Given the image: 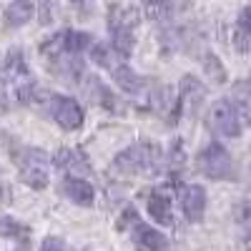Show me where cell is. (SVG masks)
I'll return each instance as SVG.
<instances>
[{"label": "cell", "instance_id": "10", "mask_svg": "<svg viewBox=\"0 0 251 251\" xmlns=\"http://www.w3.org/2000/svg\"><path fill=\"white\" fill-rule=\"evenodd\" d=\"M131 236H133V246L138 251H163L166 249V236L161 231H156V228L141 224V221H136Z\"/></svg>", "mask_w": 251, "mask_h": 251}, {"label": "cell", "instance_id": "11", "mask_svg": "<svg viewBox=\"0 0 251 251\" xmlns=\"http://www.w3.org/2000/svg\"><path fill=\"white\" fill-rule=\"evenodd\" d=\"M146 208H149V216L161 224V226H171L174 224V211H171V196L166 191H151L149 201H146Z\"/></svg>", "mask_w": 251, "mask_h": 251}, {"label": "cell", "instance_id": "4", "mask_svg": "<svg viewBox=\"0 0 251 251\" xmlns=\"http://www.w3.org/2000/svg\"><path fill=\"white\" fill-rule=\"evenodd\" d=\"M38 96L43 98V106L53 116V121L60 126L63 131H75L83 126V108L78 106V100L71 96H50V91H43Z\"/></svg>", "mask_w": 251, "mask_h": 251}, {"label": "cell", "instance_id": "12", "mask_svg": "<svg viewBox=\"0 0 251 251\" xmlns=\"http://www.w3.org/2000/svg\"><path fill=\"white\" fill-rule=\"evenodd\" d=\"M53 163L58 166L60 171H66V174H91L88 158L83 156L80 151H75V149H60V151H55Z\"/></svg>", "mask_w": 251, "mask_h": 251}, {"label": "cell", "instance_id": "9", "mask_svg": "<svg viewBox=\"0 0 251 251\" xmlns=\"http://www.w3.org/2000/svg\"><path fill=\"white\" fill-rule=\"evenodd\" d=\"M141 20V10L133 5L113 3L108 10V28L111 30H133Z\"/></svg>", "mask_w": 251, "mask_h": 251}, {"label": "cell", "instance_id": "6", "mask_svg": "<svg viewBox=\"0 0 251 251\" xmlns=\"http://www.w3.org/2000/svg\"><path fill=\"white\" fill-rule=\"evenodd\" d=\"M206 88L196 75H183L181 78V93H178V106L186 116H194L199 111V106L203 103Z\"/></svg>", "mask_w": 251, "mask_h": 251}, {"label": "cell", "instance_id": "21", "mask_svg": "<svg viewBox=\"0 0 251 251\" xmlns=\"http://www.w3.org/2000/svg\"><path fill=\"white\" fill-rule=\"evenodd\" d=\"M0 236H5V239H28V226L23 224H18L15 219L10 216H0Z\"/></svg>", "mask_w": 251, "mask_h": 251}, {"label": "cell", "instance_id": "26", "mask_svg": "<svg viewBox=\"0 0 251 251\" xmlns=\"http://www.w3.org/2000/svg\"><path fill=\"white\" fill-rule=\"evenodd\" d=\"M236 91H244V93L251 98V78H249V80H244V83H239V86H236Z\"/></svg>", "mask_w": 251, "mask_h": 251}, {"label": "cell", "instance_id": "24", "mask_svg": "<svg viewBox=\"0 0 251 251\" xmlns=\"http://www.w3.org/2000/svg\"><path fill=\"white\" fill-rule=\"evenodd\" d=\"M239 221L249 228V231H251V203H244L241 206V214H239Z\"/></svg>", "mask_w": 251, "mask_h": 251}, {"label": "cell", "instance_id": "17", "mask_svg": "<svg viewBox=\"0 0 251 251\" xmlns=\"http://www.w3.org/2000/svg\"><path fill=\"white\" fill-rule=\"evenodd\" d=\"M86 86L93 88V93H91V100H93V103H98V106H106L108 111L116 108V96H113L106 86H103L96 75H88V78H86Z\"/></svg>", "mask_w": 251, "mask_h": 251}, {"label": "cell", "instance_id": "3", "mask_svg": "<svg viewBox=\"0 0 251 251\" xmlns=\"http://www.w3.org/2000/svg\"><path fill=\"white\" fill-rule=\"evenodd\" d=\"M196 166H199V171L206 178H214V181H231V178H236L234 158L221 143H208L206 149L199 153Z\"/></svg>", "mask_w": 251, "mask_h": 251}, {"label": "cell", "instance_id": "25", "mask_svg": "<svg viewBox=\"0 0 251 251\" xmlns=\"http://www.w3.org/2000/svg\"><path fill=\"white\" fill-rule=\"evenodd\" d=\"M46 8V13H40V23H50V20H53V15H50V0H40V10H43Z\"/></svg>", "mask_w": 251, "mask_h": 251}, {"label": "cell", "instance_id": "23", "mask_svg": "<svg viewBox=\"0 0 251 251\" xmlns=\"http://www.w3.org/2000/svg\"><path fill=\"white\" fill-rule=\"evenodd\" d=\"M40 251H66V244H63L60 239H55V236H48V239H43V244H40Z\"/></svg>", "mask_w": 251, "mask_h": 251}, {"label": "cell", "instance_id": "14", "mask_svg": "<svg viewBox=\"0 0 251 251\" xmlns=\"http://www.w3.org/2000/svg\"><path fill=\"white\" fill-rule=\"evenodd\" d=\"M93 43L91 33H83V30H60V46L66 55H78L83 53L88 46Z\"/></svg>", "mask_w": 251, "mask_h": 251}, {"label": "cell", "instance_id": "5", "mask_svg": "<svg viewBox=\"0 0 251 251\" xmlns=\"http://www.w3.org/2000/svg\"><path fill=\"white\" fill-rule=\"evenodd\" d=\"M206 123L214 133L226 136V138H236L241 133V113H239V108L234 106V103L226 100V98L216 100L214 106L208 108Z\"/></svg>", "mask_w": 251, "mask_h": 251}, {"label": "cell", "instance_id": "2", "mask_svg": "<svg viewBox=\"0 0 251 251\" xmlns=\"http://www.w3.org/2000/svg\"><path fill=\"white\" fill-rule=\"evenodd\" d=\"M15 166H18V174L20 181L28 183L35 191H43L48 186L50 176H48V156L43 149H20L13 156Z\"/></svg>", "mask_w": 251, "mask_h": 251}, {"label": "cell", "instance_id": "16", "mask_svg": "<svg viewBox=\"0 0 251 251\" xmlns=\"http://www.w3.org/2000/svg\"><path fill=\"white\" fill-rule=\"evenodd\" d=\"M234 40H236V48H239L241 53L251 48V5H249V8H244V10H241V15H239Z\"/></svg>", "mask_w": 251, "mask_h": 251}, {"label": "cell", "instance_id": "18", "mask_svg": "<svg viewBox=\"0 0 251 251\" xmlns=\"http://www.w3.org/2000/svg\"><path fill=\"white\" fill-rule=\"evenodd\" d=\"M91 60L96 63V66H100V68H108V71H113V68L118 66L121 55L113 50V46L98 43V46H93V50H91Z\"/></svg>", "mask_w": 251, "mask_h": 251}, {"label": "cell", "instance_id": "27", "mask_svg": "<svg viewBox=\"0 0 251 251\" xmlns=\"http://www.w3.org/2000/svg\"><path fill=\"white\" fill-rule=\"evenodd\" d=\"M246 251H251V236L246 239Z\"/></svg>", "mask_w": 251, "mask_h": 251}, {"label": "cell", "instance_id": "7", "mask_svg": "<svg viewBox=\"0 0 251 251\" xmlns=\"http://www.w3.org/2000/svg\"><path fill=\"white\" fill-rule=\"evenodd\" d=\"M181 208L188 221H201L203 211H206V191L201 186L191 183V186H183L181 188Z\"/></svg>", "mask_w": 251, "mask_h": 251}, {"label": "cell", "instance_id": "15", "mask_svg": "<svg viewBox=\"0 0 251 251\" xmlns=\"http://www.w3.org/2000/svg\"><path fill=\"white\" fill-rule=\"evenodd\" d=\"M111 73H113V80L118 83V88L123 93H138L143 88V78L138 73H133L128 66H123V63H118Z\"/></svg>", "mask_w": 251, "mask_h": 251}, {"label": "cell", "instance_id": "1", "mask_svg": "<svg viewBox=\"0 0 251 251\" xmlns=\"http://www.w3.org/2000/svg\"><path fill=\"white\" fill-rule=\"evenodd\" d=\"M113 171L123 176H158L163 171V151L151 141L128 146L113 158Z\"/></svg>", "mask_w": 251, "mask_h": 251}, {"label": "cell", "instance_id": "19", "mask_svg": "<svg viewBox=\"0 0 251 251\" xmlns=\"http://www.w3.org/2000/svg\"><path fill=\"white\" fill-rule=\"evenodd\" d=\"M174 13V5L171 0H149V3L143 5V15L149 20H156V23H163V20H169Z\"/></svg>", "mask_w": 251, "mask_h": 251}, {"label": "cell", "instance_id": "20", "mask_svg": "<svg viewBox=\"0 0 251 251\" xmlns=\"http://www.w3.org/2000/svg\"><path fill=\"white\" fill-rule=\"evenodd\" d=\"M113 33V50L121 55V58H128L133 53V46H136V38H133V30H111Z\"/></svg>", "mask_w": 251, "mask_h": 251}, {"label": "cell", "instance_id": "8", "mask_svg": "<svg viewBox=\"0 0 251 251\" xmlns=\"http://www.w3.org/2000/svg\"><path fill=\"white\" fill-rule=\"evenodd\" d=\"M60 191L78 206H91L93 199H96V188L80 176H66L60 183Z\"/></svg>", "mask_w": 251, "mask_h": 251}, {"label": "cell", "instance_id": "13", "mask_svg": "<svg viewBox=\"0 0 251 251\" xmlns=\"http://www.w3.org/2000/svg\"><path fill=\"white\" fill-rule=\"evenodd\" d=\"M33 3L30 0H13V3L3 10V23L5 28H20L33 18Z\"/></svg>", "mask_w": 251, "mask_h": 251}, {"label": "cell", "instance_id": "22", "mask_svg": "<svg viewBox=\"0 0 251 251\" xmlns=\"http://www.w3.org/2000/svg\"><path fill=\"white\" fill-rule=\"evenodd\" d=\"M203 68L208 71V75H211L216 83H224V80H226V71H224V66L219 63V58H216V55H206Z\"/></svg>", "mask_w": 251, "mask_h": 251}]
</instances>
